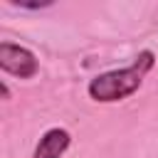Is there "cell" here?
I'll use <instances>...</instances> for the list:
<instances>
[{"label": "cell", "mask_w": 158, "mask_h": 158, "mask_svg": "<svg viewBox=\"0 0 158 158\" xmlns=\"http://www.w3.org/2000/svg\"><path fill=\"white\" fill-rule=\"evenodd\" d=\"M153 64H156V54L151 49H143V52H138L133 57V62L128 67L96 74L86 84V91H89V96L94 101H101V104L121 101V99L131 96L133 91H138V86L143 84V79L153 69Z\"/></svg>", "instance_id": "cell-1"}, {"label": "cell", "mask_w": 158, "mask_h": 158, "mask_svg": "<svg viewBox=\"0 0 158 158\" xmlns=\"http://www.w3.org/2000/svg\"><path fill=\"white\" fill-rule=\"evenodd\" d=\"M0 69L5 74L20 77V79H32L40 72V62L32 49L5 40V42H0Z\"/></svg>", "instance_id": "cell-2"}, {"label": "cell", "mask_w": 158, "mask_h": 158, "mask_svg": "<svg viewBox=\"0 0 158 158\" xmlns=\"http://www.w3.org/2000/svg\"><path fill=\"white\" fill-rule=\"evenodd\" d=\"M69 143H72V133L62 126H52L40 136L30 158H62L64 151L69 148Z\"/></svg>", "instance_id": "cell-3"}, {"label": "cell", "mask_w": 158, "mask_h": 158, "mask_svg": "<svg viewBox=\"0 0 158 158\" xmlns=\"http://www.w3.org/2000/svg\"><path fill=\"white\" fill-rule=\"evenodd\" d=\"M15 5H20V7H25V10H40V7H49L52 0H47V2H15Z\"/></svg>", "instance_id": "cell-4"}]
</instances>
